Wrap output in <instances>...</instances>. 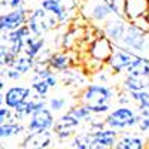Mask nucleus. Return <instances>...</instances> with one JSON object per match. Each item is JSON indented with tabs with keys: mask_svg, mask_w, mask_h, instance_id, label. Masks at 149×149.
Returning a JSON list of instances; mask_svg holds the SVG:
<instances>
[{
	"mask_svg": "<svg viewBox=\"0 0 149 149\" xmlns=\"http://www.w3.org/2000/svg\"><path fill=\"white\" fill-rule=\"evenodd\" d=\"M81 124L78 118H74L70 112H67L66 115L61 116L55 124H54V133L60 140H66L70 136L74 134V128Z\"/></svg>",
	"mask_w": 149,
	"mask_h": 149,
	"instance_id": "obj_9",
	"label": "nucleus"
},
{
	"mask_svg": "<svg viewBox=\"0 0 149 149\" xmlns=\"http://www.w3.org/2000/svg\"><path fill=\"white\" fill-rule=\"evenodd\" d=\"M113 149H115V148H113Z\"/></svg>",
	"mask_w": 149,
	"mask_h": 149,
	"instance_id": "obj_43",
	"label": "nucleus"
},
{
	"mask_svg": "<svg viewBox=\"0 0 149 149\" xmlns=\"http://www.w3.org/2000/svg\"><path fill=\"white\" fill-rule=\"evenodd\" d=\"M31 88L34 90V93H36V94H39V95L45 97V95L48 94V91H49V88H51V86H49V85L46 84V81H45V79H39V81H33Z\"/></svg>",
	"mask_w": 149,
	"mask_h": 149,
	"instance_id": "obj_27",
	"label": "nucleus"
},
{
	"mask_svg": "<svg viewBox=\"0 0 149 149\" xmlns=\"http://www.w3.org/2000/svg\"><path fill=\"white\" fill-rule=\"evenodd\" d=\"M130 98L137 103L139 106V113L142 116H149V91L140 90V91H131Z\"/></svg>",
	"mask_w": 149,
	"mask_h": 149,
	"instance_id": "obj_17",
	"label": "nucleus"
},
{
	"mask_svg": "<svg viewBox=\"0 0 149 149\" xmlns=\"http://www.w3.org/2000/svg\"><path fill=\"white\" fill-rule=\"evenodd\" d=\"M94 145V137L93 131L88 133H81L73 137V148L74 149H93Z\"/></svg>",
	"mask_w": 149,
	"mask_h": 149,
	"instance_id": "obj_21",
	"label": "nucleus"
},
{
	"mask_svg": "<svg viewBox=\"0 0 149 149\" xmlns=\"http://www.w3.org/2000/svg\"><path fill=\"white\" fill-rule=\"evenodd\" d=\"M5 73H6V76H8L9 79H14V81H18V79L21 78V74H22V73H19L18 70H15L14 67H9Z\"/></svg>",
	"mask_w": 149,
	"mask_h": 149,
	"instance_id": "obj_33",
	"label": "nucleus"
},
{
	"mask_svg": "<svg viewBox=\"0 0 149 149\" xmlns=\"http://www.w3.org/2000/svg\"><path fill=\"white\" fill-rule=\"evenodd\" d=\"M43 49V39L40 36H29L26 39V48H24V54L36 58Z\"/></svg>",
	"mask_w": 149,
	"mask_h": 149,
	"instance_id": "obj_19",
	"label": "nucleus"
},
{
	"mask_svg": "<svg viewBox=\"0 0 149 149\" xmlns=\"http://www.w3.org/2000/svg\"><path fill=\"white\" fill-rule=\"evenodd\" d=\"M3 88H5V84H3V79L0 78V91H2Z\"/></svg>",
	"mask_w": 149,
	"mask_h": 149,
	"instance_id": "obj_40",
	"label": "nucleus"
},
{
	"mask_svg": "<svg viewBox=\"0 0 149 149\" xmlns=\"http://www.w3.org/2000/svg\"><path fill=\"white\" fill-rule=\"evenodd\" d=\"M3 104H5V94L0 93V107H2Z\"/></svg>",
	"mask_w": 149,
	"mask_h": 149,
	"instance_id": "obj_39",
	"label": "nucleus"
},
{
	"mask_svg": "<svg viewBox=\"0 0 149 149\" xmlns=\"http://www.w3.org/2000/svg\"><path fill=\"white\" fill-rule=\"evenodd\" d=\"M34 64H36V61H34V58H31V57H29V55H18L17 57V60L14 61V64H12L10 67H14L15 70H18L19 73H27V72H30L31 69H34Z\"/></svg>",
	"mask_w": 149,
	"mask_h": 149,
	"instance_id": "obj_22",
	"label": "nucleus"
},
{
	"mask_svg": "<svg viewBox=\"0 0 149 149\" xmlns=\"http://www.w3.org/2000/svg\"><path fill=\"white\" fill-rule=\"evenodd\" d=\"M136 55H133L130 51H124V49H116L109 58L107 64L113 73H121L122 70H127V67L131 64V61Z\"/></svg>",
	"mask_w": 149,
	"mask_h": 149,
	"instance_id": "obj_11",
	"label": "nucleus"
},
{
	"mask_svg": "<svg viewBox=\"0 0 149 149\" xmlns=\"http://www.w3.org/2000/svg\"><path fill=\"white\" fill-rule=\"evenodd\" d=\"M139 113L128 107V106H119L118 109H113L104 119L106 125L113 130H125L130 127L137 125Z\"/></svg>",
	"mask_w": 149,
	"mask_h": 149,
	"instance_id": "obj_2",
	"label": "nucleus"
},
{
	"mask_svg": "<svg viewBox=\"0 0 149 149\" xmlns=\"http://www.w3.org/2000/svg\"><path fill=\"white\" fill-rule=\"evenodd\" d=\"M69 112H70L74 118H78L79 121H88V122L93 121V116H91L93 113L88 110V107H86L84 103H82V104H78V106H73Z\"/></svg>",
	"mask_w": 149,
	"mask_h": 149,
	"instance_id": "obj_26",
	"label": "nucleus"
},
{
	"mask_svg": "<svg viewBox=\"0 0 149 149\" xmlns=\"http://www.w3.org/2000/svg\"><path fill=\"white\" fill-rule=\"evenodd\" d=\"M64 104H66V100H64V98H61V97H54V98L49 100V106H51V109L54 112L61 110V109L64 107Z\"/></svg>",
	"mask_w": 149,
	"mask_h": 149,
	"instance_id": "obj_28",
	"label": "nucleus"
},
{
	"mask_svg": "<svg viewBox=\"0 0 149 149\" xmlns=\"http://www.w3.org/2000/svg\"><path fill=\"white\" fill-rule=\"evenodd\" d=\"M0 149H3V148H2V146H0Z\"/></svg>",
	"mask_w": 149,
	"mask_h": 149,
	"instance_id": "obj_42",
	"label": "nucleus"
},
{
	"mask_svg": "<svg viewBox=\"0 0 149 149\" xmlns=\"http://www.w3.org/2000/svg\"><path fill=\"white\" fill-rule=\"evenodd\" d=\"M110 14H112V10H110V8L107 6L106 2L97 3V5L91 9V18L95 19V21H104Z\"/></svg>",
	"mask_w": 149,
	"mask_h": 149,
	"instance_id": "obj_25",
	"label": "nucleus"
},
{
	"mask_svg": "<svg viewBox=\"0 0 149 149\" xmlns=\"http://www.w3.org/2000/svg\"><path fill=\"white\" fill-rule=\"evenodd\" d=\"M22 2H24V0H2V2H0V5L9 6V8H12V9H17V8L22 6Z\"/></svg>",
	"mask_w": 149,
	"mask_h": 149,
	"instance_id": "obj_32",
	"label": "nucleus"
},
{
	"mask_svg": "<svg viewBox=\"0 0 149 149\" xmlns=\"http://www.w3.org/2000/svg\"><path fill=\"white\" fill-rule=\"evenodd\" d=\"M12 119V112H10V107H0V125L5 122H9Z\"/></svg>",
	"mask_w": 149,
	"mask_h": 149,
	"instance_id": "obj_30",
	"label": "nucleus"
},
{
	"mask_svg": "<svg viewBox=\"0 0 149 149\" xmlns=\"http://www.w3.org/2000/svg\"><path fill=\"white\" fill-rule=\"evenodd\" d=\"M104 2L107 3V6L110 8V10L113 12V14H119V8L116 5V0H104Z\"/></svg>",
	"mask_w": 149,
	"mask_h": 149,
	"instance_id": "obj_34",
	"label": "nucleus"
},
{
	"mask_svg": "<svg viewBox=\"0 0 149 149\" xmlns=\"http://www.w3.org/2000/svg\"><path fill=\"white\" fill-rule=\"evenodd\" d=\"M30 33H31L30 27L27 26V24H24V26H21L19 29L9 31V33H8V36H6V37H3V39H5V40H8L9 43H12V42H19V40H22L24 43H26V39L30 36Z\"/></svg>",
	"mask_w": 149,
	"mask_h": 149,
	"instance_id": "obj_23",
	"label": "nucleus"
},
{
	"mask_svg": "<svg viewBox=\"0 0 149 149\" xmlns=\"http://www.w3.org/2000/svg\"><path fill=\"white\" fill-rule=\"evenodd\" d=\"M143 19H145L146 24H149V2H148V6H146V9L143 12Z\"/></svg>",
	"mask_w": 149,
	"mask_h": 149,
	"instance_id": "obj_37",
	"label": "nucleus"
},
{
	"mask_svg": "<svg viewBox=\"0 0 149 149\" xmlns=\"http://www.w3.org/2000/svg\"><path fill=\"white\" fill-rule=\"evenodd\" d=\"M112 98H113V91L109 86L98 85V84L88 85L81 95L82 103L88 107L91 113H95V115L109 112V109H110L109 103Z\"/></svg>",
	"mask_w": 149,
	"mask_h": 149,
	"instance_id": "obj_1",
	"label": "nucleus"
},
{
	"mask_svg": "<svg viewBox=\"0 0 149 149\" xmlns=\"http://www.w3.org/2000/svg\"><path fill=\"white\" fill-rule=\"evenodd\" d=\"M97 79L100 81V82H103V84H104V82H107V74H106L104 72H100V73L97 74Z\"/></svg>",
	"mask_w": 149,
	"mask_h": 149,
	"instance_id": "obj_36",
	"label": "nucleus"
},
{
	"mask_svg": "<svg viewBox=\"0 0 149 149\" xmlns=\"http://www.w3.org/2000/svg\"><path fill=\"white\" fill-rule=\"evenodd\" d=\"M94 145L93 149H113L118 140V134L113 128H98L93 130Z\"/></svg>",
	"mask_w": 149,
	"mask_h": 149,
	"instance_id": "obj_10",
	"label": "nucleus"
},
{
	"mask_svg": "<svg viewBox=\"0 0 149 149\" xmlns=\"http://www.w3.org/2000/svg\"><path fill=\"white\" fill-rule=\"evenodd\" d=\"M52 143V133L45 131H30L22 142L24 149H49Z\"/></svg>",
	"mask_w": 149,
	"mask_h": 149,
	"instance_id": "obj_8",
	"label": "nucleus"
},
{
	"mask_svg": "<svg viewBox=\"0 0 149 149\" xmlns=\"http://www.w3.org/2000/svg\"><path fill=\"white\" fill-rule=\"evenodd\" d=\"M48 66L51 67L52 70L64 72V70H69L73 66V60L66 52H57V54H52L51 57H49Z\"/></svg>",
	"mask_w": 149,
	"mask_h": 149,
	"instance_id": "obj_16",
	"label": "nucleus"
},
{
	"mask_svg": "<svg viewBox=\"0 0 149 149\" xmlns=\"http://www.w3.org/2000/svg\"><path fill=\"white\" fill-rule=\"evenodd\" d=\"M42 8L49 14H54L60 21L67 18V10L63 5V0H42Z\"/></svg>",
	"mask_w": 149,
	"mask_h": 149,
	"instance_id": "obj_18",
	"label": "nucleus"
},
{
	"mask_svg": "<svg viewBox=\"0 0 149 149\" xmlns=\"http://www.w3.org/2000/svg\"><path fill=\"white\" fill-rule=\"evenodd\" d=\"M137 127L143 133H149V116H142L139 113V121H137Z\"/></svg>",
	"mask_w": 149,
	"mask_h": 149,
	"instance_id": "obj_31",
	"label": "nucleus"
},
{
	"mask_svg": "<svg viewBox=\"0 0 149 149\" xmlns=\"http://www.w3.org/2000/svg\"><path fill=\"white\" fill-rule=\"evenodd\" d=\"M2 40H3V37H2V36H0V42H2Z\"/></svg>",
	"mask_w": 149,
	"mask_h": 149,
	"instance_id": "obj_41",
	"label": "nucleus"
},
{
	"mask_svg": "<svg viewBox=\"0 0 149 149\" xmlns=\"http://www.w3.org/2000/svg\"><path fill=\"white\" fill-rule=\"evenodd\" d=\"M124 88L127 91H140L149 88V74H127L124 79Z\"/></svg>",
	"mask_w": 149,
	"mask_h": 149,
	"instance_id": "obj_14",
	"label": "nucleus"
},
{
	"mask_svg": "<svg viewBox=\"0 0 149 149\" xmlns=\"http://www.w3.org/2000/svg\"><path fill=\"white\" fill-rule=\"evenodd\" d=\"M54 115L51 110H48L46 107L40 109L30 115V121H29V131H45V130H51L54 128Z\"/></svg>",
	"mask_w": 149,
	"mask_h": 149,
	"instance_id": "obj_7",
	"label": "nucleus"
},
{
	"mask_svg": "<svg viewBox=\"0 0 149 149\" xmlns=\"http://www.w3.org/2000/svg\"><path fill=\"white\" fill-rule=\"evenodd\" d=\"M115 149H146V142L140 136L124 134L116 140Z\"/></svg>",
	"mask_w": 149,
	"mask_h": 149,
	"instance_id": "obj_15",
	"label": "nucleus"
},
{
	"mask_svg": "<svg viewBox=\"0 0 149 149\" xmlns=\"http://www.w3.org/2000/svg\"><path fill=\"white\" fill-rule=\"evenodd\" d=\"M45 81H46V84H48L49 86H51V88H52V86H55V85H57V78L54 76V73H52V74H49V76H48V78H46Z\"/></svg>",
	"mask_w": 149,
	"mask_h": 149,
	"instance_id": "obj_35",
	"label": "nucleus"
},
{
	"mask_svg": "<svg viewBox=\"0 0 149 149\" xmlns=\"http://www.w3.org/2000/svg\"><path fill=\"white\" fill-rule=\"evenodd\" d=\"M57 22H60V19L54 14H49L43 8H39L31 12V15L27 19V26L34 36H42L45 31L54 29Z\"/></svg>",
	"mask_w": 149,
	"mask_h": 149,
	"instance_id": "obj_3",
	"label": "nucleus"
},
{
	"mask_svg": "<svg viewBox=\"0 0 149 149\" xmlns=\"http://www.w3.org/2000/svg\"><path fill=\"white\" fill-rule=\"evenodd\" d=\"M125 30H127V26L121 18L118 19H110L104 24V34L109 37L112 42H121L124 34H125Z\"/></svg>",
	"mask_w": 149,
	"mask_h": 149,
	"instance_id": "obj_13",
	"label": "nucleus"
},
{
	"mask_svg": "<svg viewBox=\"0 0 149 149\" xmlns=\"http://www.w3.org/2000/svg\"><path fill=\"white\" fill-rule=\"evenodd\" d=\"M27 19V10L22 6L0 15V33H9L12 30H17L21 26H24Z\"/></svg>",
	"mask_w": 149,
	"mask_h": 149,
	"instance_id": "obj_6",
	"label": "nucleus"
},
{
	"mask_svg": "<svg viewBox=\"0 0 149 149\" xmlns=\"http://www.w3.org/2000/svg\"><path fill=\"white\" fill-rule=\"evenodd\" d=\"M119 103H121V104H124V103L127 104V103H128V97H119Z\"/></svg>",
	"mask_w": 149,
	"mask_h": 149,
	"instance_id": "obj_38",
	"label": "nucleus"
},
{
	"mask_svg": "<svg viewBox=\"0 0 149 149\" xmlns=\"http://www.w3.org/2000/svg\"><path fill=\"white\" fill-rule=\"evenodd\" d=\"M30 97V88L26 86H12L5 94V104L10 109H15L18 104L27 102Z\"/></svg>",
	"mask_w": 149,
	"mask_h": 149,
	"instance_id": "obj_12",
	"label": "nucleus"
},
{
	"mask_svg": "<svg viewBox=\"0 0 149 149\" xmlns=\"http://www.w3.org/2000/svg\"><path fill=\"white\" fill-rule=\"evenodd\" d=\"M24 131V127L18 122H5L0 125V139H6V137H12V136H17L19 133Z\"/></svg>",
	"mask_w": 149,
	"mask_h": 149,
	"instance_id": "obj_24",
	"label": "nucleus"
},
{
	"mask_svg": "<svg viewBox=\"0 0 149 149\" xmlns=\"http://www.w3.org/2000/svg\"><path fill=\"white\" fill-rule=\"evenodd\" d=\"M74 34H76V29H70L67 33H64V36H63V46L64 48H69L72 45V42L74 40Z\"/></svg>",
	"mask_w": 149,
	"mask_h": 149,
	"instance_id": "obj_29",
	"label": "nucleus"
},
{
	"mask_svg": "<svg viewBox=\"0 0 149 149\" xmlns=\"http://www.w3.org/2000/svg\"><path fill=\"white\" fill-rule=\"evenodd\" d=\"M113 43L106 34H102L95 37V39L90 43V55L91 58H95L98 61H103V63L107 64L109 58L112 57V54L115 52L113 49Z\"/></svg>",
	"mask_w": 149,
	"mask_h": 149,
	"instance_id": "obj_5",
	"label": "nucleus"
},
{
	"mask_svg": "<svg viewBox=\"0 0 149 149\" xmlns=\"http://www.w3.org/2000/svg\"><path fill=\"white\" fill-rule=\"evenodd\" d=\"M128 74H149V60L143 57H134L131 64L127 67Z\"/></svg>",
	"mask_w": 149,
	"mask_h": 149,
	"instance_id": "obj_20",
	"label": "nucleus"
},
{
	"mask_svg": "<svg viewBox=\"0 0 149 149\" xmlns=\"http://www.w3.org/2000/svg\"><path fill=\"white\" fill-rule=\"evenodd\" d=\"M122 45L136 52H146L149 49V34L136 24L127 26L125 34L122 37Z\"/></svg>",
	"mask_w": 149,
	"mask_h": 149,
	"instance_id": "obj_4",
	"label": "nucleus"
}]
</instances>
